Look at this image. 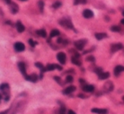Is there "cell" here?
<instances>
[{
  "instance_id": "1f68e13d",
  "label": "cell",
  "mask_w": 124,
  "mask_h": 114,
  "mask_svg": "<svg viewBox=\"0 0 124 114\" xmlns=\"http://www.w3.org/2000/svg\"><path fill=\"white\" fill-rule=\"evenodd\" d=\"M54 80H55V81L58 83V84L62 85V80H61V79L59 78V76H54Z\"/></svg>"
},
{
  "instance_id": "e0dca14e",
  "label": "cell",
  "mask_w": 124,
  "mask_h": 114,
  "mask_svg": "<svg viewBox=\"0 0 124 114\" xmlns=\"http://www.w3.org/2000/svg\"><path fill=\"white\" fill-rule=\"evenodd\" d=\"M72 62L73 64H75L76 66H81L82 65V62L80 61L79 57H72Z\"/></svg>"
},
{
  "instance_id": "ffe728a7",
  "label": "cell",
  "mask_w": 124,
  "mask_h": 114,
  "mask_svg": "<svg viewBox=\"0 0 124 114\" xmlns=\"http://www.w3.org/2000/svg\"><path fill=\"white\" fill-rule=\"evenodd\" d=\"M37 34L40 36V37H46L47 36V32L44 29H41V30H37Z\"/></svg>"
},
{
  "instance_id": "484cf974",
  "label": "cell",
  "mask_w": 124,
  "mask_h": 114,
  "mask_svg": "<svg viewBox=\"0 0 124 114\" xmlns=\"http://www.w3.org/2000/svg\"><path fill=\"white\" fill-rule=\"evenodd\" d=\"M38 7H39L40 11H41V12H43V8H44V2H43V0H41V1H39V2H38Z\"/></svg>"
},
{
  "instance_id": "4dcf8cb0",
  "label": "cell",
  "mask_w": 124,
  "mask_h": 114,
  "mask_svg": "<svg viewBox=\"0 0 124 114\" xmlns=\"http://www.w3.org/2000/svg\"><path fill=\"white\" fill-rule=\"evenodd\" d=\"M28 43L30 44V46H32V47H34V46L37 45V42L35 41H33V39H29L28 40Z\"/></svg>"
},
{
  "instance_id": "7a4b0ae2",
  "label": "cell",
  "mask_w": 124,
  "mask_h": 114,
  "mask_svg": "<svg viewBox=\"0 0 124 114\" xmlns=\"http://www.w3.org/2000/svg\"><path fill=\"white\" fill-rule=\"evenodd\" d=\"M59 25L61 26L65 27V29H73V25H72V21L69 20H65V19H63V20H59Z\"/></svg>"
},
{
  "instance_id": "8fae6325",
  "label": "cell",
  "mask_w": 124,
  "mask_h": 114,
  "mask_svg": "<svg viewBox=\"0 0 124 114\" xmlns=\"http://www.w3.org/2000/svg\"><path fill=\"white\" fill-rule=\"evenodd\" d=\"M26 80H28V81H31V82H37L38 80V77L37 74H31V75H27L26 77Z\"/></svg>"
},
{
  "instance_id": "83f0119b",
  "label": "cell",
  "mask_w": 124,
  "mask_h": 114,
  "mask_svg": "<svg viewBox=\"0 0 124 114\" xmlns=\"http://www.w3.org/2000/svg\"><path fill=\"white\" fill-rule=\"evenodd\" d=\"M66 109L64 106H61L60 108H59V114H66Z\"/></svg>"
},
{
  "instance_id": "4316f807",
  "label": "cell",
  "mask_w": 124,
  "mask_h": 114,
  "mask_svg": "<svg viewBox=\"0 0 124 114\" xmlns=\"http://www.w3.org/2000/svg\"><path fill=\"white\" fill-rule=\"evenodd\" d=\"M65 82L66 83H72L73 82V77L71 74L67 75L66 78H65Z\"/></svg>"
},
{
  "instance_id": "5b68a950",
  "label": "cell",
  "mask_w": 124,
  "mask_h": 114,
  "mask_svg": "<svg viewBox=\"0 0 124 114\" xmlns=\"http://www.w3.org/2000/svg\"><path fill=\"white\" fill-rule=\"evenodd\" d=\"M113 89H114V85L111 81H107V82L104 85V91H105V92L107 93L111 92V91H113Z\"/></svg>"
},
{
  "instance_id": "9c48e42d",
  "label": "cell",
  "mask_w": 124,
  "mask_h": 114,
  "mask_svg": "<svg viewBox=\"0 0 124 114\" xmlns=\"http://www.w3.org/2000/svg\"><path fill=\"white\" fill-rule=\"evenodd\" d=\"M76 86H68V87H66L65 90L63 91V94L64 95H70V94H72V93H73L74 91H76Z\"/></svg>"
},
{
  "instance_id": "7c38bea8",
  "label": "cell",
  "mask_w": 124,
  "mask_h": 114,
  "mask_svg": "<svg viewBox=\"0 0 124 114\" xmlns=\"http://www.w3.org/2000/svg\"><path fill=\"white\" fill-rule=\"evenodd\" d=\"M123 71H124V67L122 66V65H117V66H116L115 68H114V74H115L116 76H118V75Z\"/></svg>"
},
{
  "instance_id": "ba28073f",
  "label": "cell",
  "mask_w": 124,
  "mask_h": 114,
  "mask_svg": "<svg viewBox=\"0 0 124 114\" xmlns=\"http://www.w3.org/2000/svg\"><path fill=\"white\" fill-rule=\"evenodd\" d=\"M82 89H83V91H85V92H93V91H94V86H92V85H83V86H82Z\"/></svg>"
},
{
  "instance_id": "ac0fdd59",
  "label": "cell",
  "mask_w": 124,
  "mask_h": 114,
  "mask_svg": "<svg viewBox=\"0 0 124 114\" xmlns=\"http://www.w3.org/2000/svg\"><path fill=\"white\" fill-rule=\"evenodd\" d=\"M109 77H110V73H109V72H103V73H101L99 75V80H107Z\"/></svg>"
},
{
  "instance_id": "277c9868",
  "label": "cell",
  "mask_w": 124,
  "mask_h": 114,
  "mask_svg": "<svg viewBox=\"0 0 124 114\" xmlns=\"http://www.w3.org/2000/svg\"><path fill=\"white\" fill-rule=\"evenodd\" d=\"M14 50L16 51V52H23V51L25 50L26 47H25V45H24V43L18 41V42H15V43H14Z\"/></svg>"
},
{
  "instance_id": "4fadbf2b",
  "label": "cell",
  "mask_w": 124,
  "mask_h": 114,
  "mask_svg": "<svg viewBox=\"0 0 124 114\" xmlns=\"http://www.w3.org/2000/svg\"><path fill=\"white\" fill-rule=\"evenodd\" d=\"M15 26H16V30L19 33H22L25 30V26L20 21H17L16 24H15Z\"/></svg>"
},
{
  "instance_id": "60d3db41",
  "label": "cell",
  "mask_w": 124,
  "mask_h": 114,
  "mask_svg": "<svg viewBox=\"0 0 124 114\" xmlns=\"http://www.w3.org/2000/svg\"><path fill=\"white\" fill-rule=\"evenodd\" d=\"M122 101H123V102H124V96H122Z\"/></svg>"
},
{
  "instance_id": "e575fe53",
  "label": "cell",
  "mask_w": 124,
  "mask_h": 114,
  "mask_svg": "<svg viewBox=\"0 0 124 114\" xmlns=\"http://www.w3.org/2000/svg\"><path fill=\"white\" fill-rule=\"evenodd\" d=\"M4 2H5V4H10L11 3H12V1H11V0H4Z\"/></svg>"
},
{
  "instance_id": "6da1fadb",
  "label": "cell",
  "mask_w": 124,
  "mask_h": 114,
  "mask_svg": "<svg viewBox=\"0 0 124 114\" xmlns=\"http://www.w3.org/2000/svg\"><path fill=\"white\" fill-rule=\"evenodd\" d=\"M86 44H87L86 39L78 40V41H76L75 42H74V46H75V47L77 48V50H83Z\"/></svg>"
},
{
  "instance_id": "b9f144b4",
  "label": "cell",
  "mask_w": 124,
  "mask_h": 114,
  "mask_svg": "<svg viewBox=\"0 0 124 114\" xmlns=\"http://www.w3.org/2000/svg\"><path fill=\"white\" fill-rule=\"evenodd\" d=\"M122 15H123V16H124V10H123V11H122Z\"/></svg>"
},
{
  "instance_id": "836d02e7",
  "label": "cell",
  "mask_w": 124,
  "mask_h": 114,
  "mask_svg": "<svg viewBox=\"0 0 124 114\" xmlns=\"http://www.w3.org/2000/svg\"><path fill=\"white\" fill-rule=\"evenodd\" d=\"M66 114H76V112H74V111H72V110H69L68 112H67Z\"/></svg>"
},
{
  "instance_id": "8d00e7d4",
  "label": "cell",
  "mask_w": 124,
  "mask_h": 114,
  "mask_svg": "<svg viewBox=\"0 0 124 114\" xmlns=\"http://www.w3.org/2000/svg\"><path fill=\"white\" fill-rule=\"evenodd\" d=\"M79 81H80V83H81V84H83V85H85V83H86V82H85V80H83V79H80Z\"/></svg>"
},
{
  "instance_id": "74e56055",
  "label": "cell",
  "mask_w": 124,
  "mask_h": 114,
  "mask_svg": "<svg viewBox=\"0 0 124 114\" xmlns=\"http://www.w3.org/2000/svg\"><path fill=\"white\" fill-rule=\"evenodd\" d=\"M9 112V110H6V111H4V112H1L0 114H7Z\"/></svg>"
},
{
  "instance_id": "603a6c76",
  "label": "cell",
  "mask_w": 124,
  "mask_h": 114,
  "mask_svg": "<svg viewBox=\"0 0 124 114\" xmlns=\"http://www.w3.org/2000/svg\"><path fill=\"white\" fill-rule=\"evenodd\" d=\"M62 5V3L60 2V1H59V0H58V1H55V2L54 3V4H53V8H54V9H59V7H60V6Z\"/></svg>"
},
{
  "instance_id": "ab89813d",
  "label": "cell",
  "mask_w": 124,
  "mask_h": 114,
  "mask_svg": "<svg viewBox=\"0 0 124 114\" xmlns=\"http://www.w3.org/2000/svg\"><path fill=\"white\" fill-rule=\"evenodd\" d=\"M20 1H23V2H25V1H27V0H20Z\"/></svg>"
},
{
  "instance_id": "3957f363",
  "label": "cell",
  "mask_w": 124,
  "mask_h": 114,
  "mask_svg": "<svg viewBox=\"0 0 124 114\" xmlns=\"http://www.w3.org/2000/svg\"><path fill=\"white\" fill-rule=\"evenodd\" d=\"M122 48H123V45L122 43H115V44H112L111 46V52L114 53V52H117V51L122 50Z\"/></svg>"
},
{
  "instance_id": "cb8c5ba5",
  "label": "cell",
  "mask_w": 124,
  "mask_h": 114,
  "mask_svg": "<svg viewBox=\"0 0 124 114\" xmlns=\"http://www.w3.org/2000/svg\"><path fill=\"white\" fill-rule=\"evenodd\" d=\"M111 30L113 32H120L121 28L118 26V25H113V26L111 27Z\"/></svg>"
},
{
  "instance_id": "d6986e66",
  "label": "cell",
  "mask_w": 124,
  "mask_h": 114,
  "mask_svg": "<svg viewBox=\"0 0 124 114\" xmlns=\"http://www.w3.org/2000/svg\"><path fill=\"white\" fill-rule=\"evenodd\" d=\"M106 37H107V34L106 33H96L95 34V38L97 40H99V41L104 39Z\"/></svg>"
},
{
  "instance_id": "52a82bcc",
  "label": "cell",
  "mask_w": 124,
  "mask_h": 114,
  "mask_svg": "<svg viewBox=\"0 0 124 114\" xmlns=\"http://www.w3.org/2000/svg\"><path fill=\"white\" fill-rule=\"evenodd\" d=\"M57 59L61 64H65L66 61V56L64 52H59L57 54Z\"/></svg>"
},
{
  "instance_id": "8992f818",
  "label": "cell",
  "mask_w": 124,
  "mask_h": 114,
  "mask_svg": "<svg viewBox=\"0 0 124 114\" xmlns=\"http://www.w3.org/2000/svg\"><path fill=\"white\" fill-rule=\"evenodd\" d=\"M18 68L20 69V73L24 75V77H26L27 74H26V64L24 63L23 62H19L18 63Z\"/></svg>"
},
{
  "instance_id": "44dd1931",
  "label": "cell",
  "mask_w": 124,
  "mask_h": 114,
  "mask_svg": "<svg viewBox=\"0 0 124 114\" xmlns=\"http://www.w3.org/2000/svg\"><path fill=\"white\" fill-rule=\"evenodd\" d=\"M55 68H56V64H54V63H49L45 67L46 71H53V70H54Z\"/></svg>"
},
{
  "instance_id": "d4e9b609",
  "label": "cell",
  "mask_w": 124,
  "mask_h": 114,
  "mask_svg": "<svg viewBox=\"0 0 124 114\" xmlns=\"http://www.w3.org/2000/svg\"><path fill=\"white\" fill-rule=\"evenodd\" d=\"M79 4H87V0H74V5H77Z\"/></svg>"
},
{
  "instance_id": "5bb4252c",
  "label": "cell",
  "mask_w": 124,
  "mask_h": 114,
  "mask_svg": "<svg viewBox=\"0 0 124 114\" xmlns=\"http://www.w3.org/2000/svg\"><path fill=\"white\" fill-rule=\"evenodd\" d=\"M9 6H10V11L12 14H16V13L19 11V7L15 3L12 2L10 4H9Z\"/></svg>"
},
{
  "instance_id": "f1b7e54d",
  "label": "cell",
  "mask_w": 124,
  "mask_h": 114,
  "mask_svg": "<svg viewBox=\"0 0 124 114\" xmlns=\"http://www.w3.org/2000/svg\"><path fill=\"white\" fill-rule=\"evenodd\" d=\"M86 60L88 61V62H90V63H94V62H95V57H94V56L89 55L86 58Z\"/></svg>"
},
{
  "instance_id": "9a60e30c",
  "label": "cell",
  "mask_w": 124,
  "mask_h": 114,
  "mask_svg": "<svg viewBox=\"0 0 124 114\" xmlns=\"http://www.w3.org/2000/svg\"><path fill=\"white\" fill-rule=\"evenodd\" d=\"M92 112L97 114H107L108 111L106 109H100V108H93L91 110Z\"/></svg>"
},
{
  "instance_id": "d6a6232c",
  "label": "cell",
  "mask_w": 124,
  "mask_h": 114,
  "mask_svg": "<svg viewBox=\"0 0 124 114\" xmlns=\"http://www.w3.org/2000/svg\"><path fill=\"white\" fill-rule=\"evenodd\" d=\"M56 68H57L58 70H62V66H60V65H58V64H56Z\"/></svg>"
},
{
  "instance_id": "f546056e",
  "label": "cell",
  "mask_w": 124,
  "mask_h": 114,
  "mask_svg": "<svg viewBox=\"0 0 124 114\" xmlns=\"http://www.w3.org/2000/svg\"><path fill=\"white\" fill-rule=\"evenodd\" d=\"M103 68H99V67H98V68H95V69H94V73L97 74L98 75H99L101 73H103Z\"/></svg>"
},
{
  "instance_id": "d590c367",
  "label": "cell",
  "mask_w": 124,
  "mask_h": 114,
  "mask_svg": "<svg viewBox=\"0 0 124 114\" xmlns=\"http://www.w3.org/2000/svg\"><path fill=\"white\" fill-rule=\"evenodd\" d=\"M78 96H79V97H81V98H87V96H84L83 94H79V95H78Z\"/></svg>"
},
{
  "instance_id": "f35d334b",
  "label": "cell",
  "mask_w": 124,
  "mask_h": 114,
  "mask_svg": "<svg viewBox=\"0 0 124 114\" xmlns=\"http://www.w3.org/2000/svg\"><path fill=\"white\" fill-rule=\"evenodd\" d=\"M121 23H122V25H124V19H122V20H121Z\"/></svg>"
},
{
  "instance_id": "7402d4cb",
  "label": "cell",
  "mask_w": 124,
  "mask_h": 114,
  "mask_svg": "<svg viewBox=\"0 0 124 114\" xmlns=\"http://www.w3.org/2000/svg\"><path fill=\"white\" fill-rule=\"evenodd\" d=\"M59 34H60V32H59V30L54 29V30H52L50 32V37H55V36H59Z\"/></svg>"
},
{
  "instance_id": "2e32d148",
  "label": "cell",
  "mask_w": 124,
  "mask_h": 114,
  "mask_svg": "<svg viewBox=\"0 0 124 114\" xmlns=\"http://www.w3.org/2000/svg\"><path fill=\"white\" fill-rule=\"evenodd\" d=\"M9 90V86L7 83H3L0 85V91H2L4 93H7V91Z\"/></svg>"
},
{
  "instance_id": "30bf717a",
  "label": "cell",
  "mask_w": 124,
  "mask_h": 114,
  "mask_svg": "<svg viewBox=\"0 0 124 114\" xmlns=\"http://www.w3.org/2000/svg\"><path fill=\"white\" fill-rule=\"evenodd\" d=\"M83 15L86 19H91L94 16V13H93L92 10H90V9H85L83 12Z\"/></svg>"
}]
</instances>
